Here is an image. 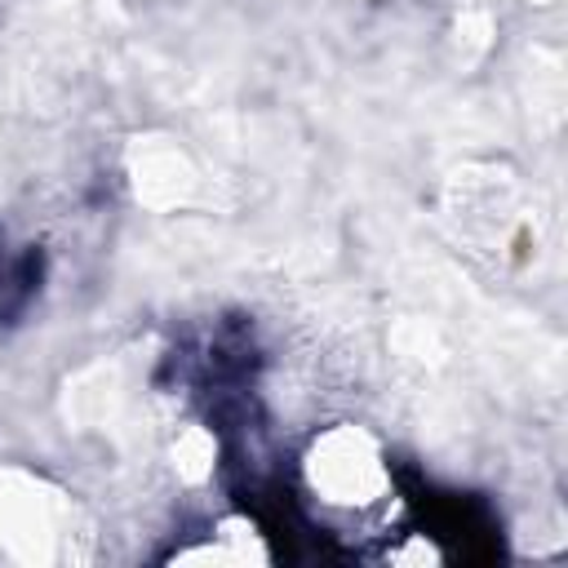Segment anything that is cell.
<instances>
[{
	"label": "cell",
	"mask_w": 568,
	"mask_h": 568,
	"mask_svg": "<svg viewBox=\"0 0 568 568\" xmlns=\"http://www.w3.org/2000/svg\"><path fill=\"white\" fill-rule=\"evenodd\" d=\"M297 488L328 532L382 537L395 515V466L382 439L359 422H333L297 453Z\"/></svg>",
	"instance_id": "1"
},
{
	"label": "cell",
	"mask_w": 568,
	"mask_h": 568,
	"mask_svg": "<svg viewBox=\"0 0 568 568\" xmlns=\"http://www.w3.org/2000/svg\"><path fill=\"white\" fill-rule=\"evenodd\" d=\"M75 506L44 475L0 466V555L4 559H62L71 550Z\"/></svg>",
	"instance_id": "2"
},
{
	"label": "cell",
	"mask_w": 568,
	"mask_h": 568,
	"mask_svg": "<svg viewBox=\"0 0 568 568\" xmlns=\"http://www.w3.org/2000/svg\"><path fill=\"white\" fill-rule=\"evenodd\" d=\"M275 550L266 546V532L248 515H222L209 524L204 541L178 546L173 564H266Z\"/></svg>",
	"instance_id": "3"
}]
</instances>
